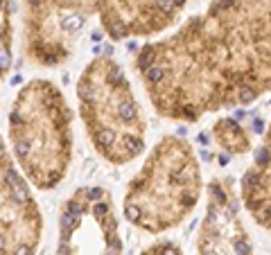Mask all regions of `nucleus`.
I'll list each match as a JSON object with an SVG mask.
<instances>
[{
	"instance_id": "nucleus-8",
	"label": "nucleus",
	"mask_w": 271,
	"mask_h": 255,
	"mask_svg": "<svg viewBox=\"0 0 271 255\" xmlns=\"http://www.w3.org/2000/svg\"><path fill=\"white\" fill-rule=\"evenodd\" d=\"M199 255H255L242 219V194L233 176L208 183V201L197 233Z\"/></svg>"
},
{
	"instance_id": "nucleus-11",
	"label": "nucleus",
	"mask_w": 271,
	"mask_h": 255,
	"mask_svg": "<svg viewBox=\"0 0 271 255\" xmlns=\"http://www.w3.org/2000/svg\"><path fill=\"white\" fill-rule=\"evenodd\" d=\"M11 66V16L9 0H2V74L9 73Z\"/></svg>"
},
{
	"instance_id": "nucleus-2",
	"label": "nucleus",
	"mask_w": 271,
	"mask_h": 255,
	"mask_svg": "<svg viewBox=\"0 0 271 255\" xmlns=\"http://www.w3.org/2000/svg\"><path fill=\"white\" fill-rule=\"evenodd\" d=\"M188 0H23V52L57 68L75 54L79 34L97 18L111 41L145 38L176 23Z\"/></svg>"
},
{
	"instance_id": "nucleus-1",
	"label": "nucleus",
	"mask_w": 271,
	"mask_h": 255,
	"mask_svg": "<svg viewBox=\"0 0 271 255\" xmlns=\"http://www.w3.org/2000/svg\"><path fill=\"white\" fill-rule=\"evenodd\" d=\"M133 68L154 111L174 122L253 104L271 93V0H213L145 43Z\"/></svg>"
},
{
	"instance_id": "nucleus-3",
	"label": "nucleus",
	"mask_w": 271,
	"mask_h": 255,
	"mask_svg": "<svg viewBox=\"0 0 271 255\" xmlns=\"http://www.w3.org/2000/svg\"><path fill=\"white\" fill-rule=\"evenodd\" d=\"M7 129L14 160L30 185L43 192L61 185L73 163V113L61 88L43 77L23 84Z\"/></svg>"
},
{
	"instance_id": "nucleus-12",
	"label": "nucleus",
	"mask_w": 271,
	"mask_h": 255,
	"mask_svg": "<svg viewBox=\"0 0 271 255\" xmlns=\"http://www.w3.org/2000/svg\"><path fill=\"white\" fill-rule=\"evenodd\" d=\"M140 255H183V251H181L179 244L163 239V242H156V244L147 246V249H145Z\"/></svg>"
},
{
	"instance_id": "nucleus-5",
	"label": "nucleus",
	"mask_w": 271,
	"mask_h": 255,
	"mask_svg": "<svg viewBox=\"0 0 271 255\" xmlns=\"http://www.w3.org/2000/svg\"><path fill=\"white\" fill-rule=\"evenodd\" d=\"M77 104L90 145L107 163L127 165L145 151L143 109L113 57H95L84 66L77 79Z\"/></svg>"
},
{
	"instance_id": "nucleus-4",
	"label": "nucleus",
	"mask_w": 271,
	"mask_h": 255,
	"mask_svg": "<svg viewBox=\"0 0 271 255\" xmlns=\"http://www.w3.org/2000/svg\"><path fill=\"white\" fill-rule=\"evenodd\" d=\"M201 192V165L192 145L179 136H163L129 181L122 215L131 226L158 235L186 221Z\"/></svg>"
},
{
	"instance_id": "nucleus-9",
	"label": "nucleus",
	"mask_w": 271,
	"mask_h": 255,
	"mask_svg": "<svg viewBox=\"0 0 271 255\" xmlns=\"http://www.w3.org/2000/svg\"><path fill=\"white\" fill-rule=\"evenodd\" d=\"M239 194L253 221L271 233V122L255 149L253 163L242 176Z\"/></svg>"
},
{
	"instance_id": "nucleus-7",
	"label": "nucleus",
	"mask_w": 271,
	"mask_h": 255,
	"mask_svg": "<svg viewBox=\"0 0 271 255\" xmlns=\"http://www.w3.org/2000/svg\"><path fill=\"white\" fill-rule=\"evenodd\" d=\"M0 158V255H34L43 237L41 208L7 147Z\"/></svg>"
},
{
	"instance_id": "nucleus-6",
	"label": "nucleus",
	"mask_w": 271,
	"mask_h": 255,
	"mask_svg": "<svg viewBox=\"0 0 271 255\" xmlns=\"http://www.w3.org/2000/svg\"><path fill=\"white\" fill-rule=\"evenodd\" d=\"M57 255H122L120 219L107 187L84 185L66 199L59 210Z\"/></svg>"
},
{
	"instance_id": "nucleus-10",
	"label": "nucleus",
	"mask_w": 271,
	"mask_h": 255,
	"mask_svg": "<svg viewBox=\"0 0 271 255\" xmlns=\"http://www.w3.org/2000/svg\"><path fill=\"white\" fill-rule=\"evenodd\" d=\"M213 138L219 149H224L231 156H242L249 154L253 143H251L249 129H244L235 117H217L213 124Z\"/></svg>"
}]
</instances>
